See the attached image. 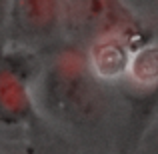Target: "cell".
<instances>
[{"instance_id":"6da1fadb","label":"cell","mask_w":158,"mask_h":154,"mask_svg":"<svg viewBox=\"0 0 158 154\" xmlns=\"http://www.w3.org/2000/svg\"><path fill=\"white\" fill-rule=\"evenodd\" d=\"M50 98L66 114L80 120L94 118L100 110L98 90L80 68L58 70L50 84Z\"/></svg>"},{"instance_id":"7a4b0ae2","label":"cell","mask_w":158,"mask_h":154,"mask_svg":"<svg viewBox=\"0 0 158 154\" xmlns=\"http://www.w3.org/2000/svg\"><path fill=\"white\" fill-rule=\"evenodd\" d=\"M32 104L28 96L24 76L12 68L0 70V120L6 124H18L28 120Z\"/></svg>"},{"instance_id":"3957f363","label":"cell","mask_w":158,"mask_h":154,"mask_svg":"<svg viewBox=\"0 0 158 154\" xmlns=\"http://www.w3.org/2000/svg\"><path fill=\"white\" fill-rule=\"evenodd\" d=\"M20 14L30 30H46L56 16V0H20Z\"/></svg>"},{"instance_id":"277c9868","label":"cell","mask_w":158,"mask_h":154,"mask_svg":"<svg viewBox=\"0 0 158 154\" xmlns=\"http://www.w3.org/2000/svg\"><path fill=\"white\" fill-rule=\"evenodd\" d=\"M76 12L88 26H108L116 20V6L112 0H78Z\"/></svg>"},{"instance_id":"5b68a950","label":"cell","mask_w":158,"mask_h":154,"mask_svg":"<svg viewBox=\"0 0 158 154\" xmlns=\"http://www.w3.org/2000/svg\"><path fill=\"white\" fill-rule=\"evenodd\" d=\"M94 62H96V68L100 74H104V76H118L124 70V66H126V54H124V50L118 44L110 42L96 50Z\"/></svg>"},{"instance_id":"8992f818","label":"cell","mask_w":158,"mask_h":154,"mask_svg":"<svg viewBox=\"0 0 158 154\" xmlns=\"http://www.w3.org/2000/svg\"><path fill=\"white\" fill-rule=\"evenodd\" d=\"M132 72L138 80L152 82L158 78V50H144L132 64Z\"/></svg>"},{"instance_id":"52a82bcc","label":"cell","mask_w":158,"mask_h":154,"mask_svg":"<svg viewBox=\"0 0 158 154\" xmlns=\"http://www.w3.org/2000/svg\"><path fill=\"white\" fill-rule=\"evenodd\" d=\"M2 12H4V0H0V18H2Z\"/></svg>"}]
</instances>
